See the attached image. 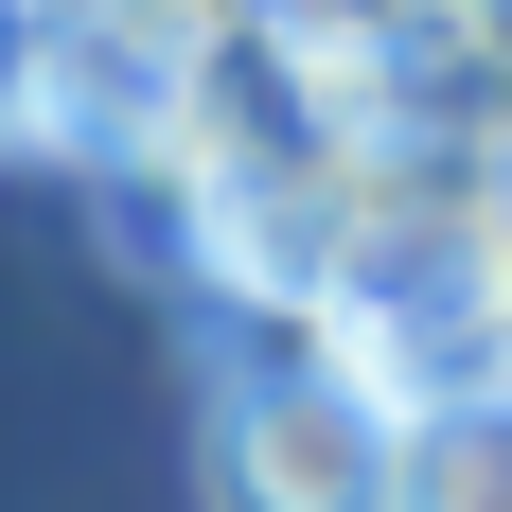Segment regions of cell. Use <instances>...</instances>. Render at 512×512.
I'll list each match as a JSON object with an SVG mask.
<instances>
[{
  "mask_svg": "<svg viewBox=\"0 0 512 512\" xmlns=\"http://www.w3.org/2000/svg\"><path fill=\"white\" fill-rule=\"evenodd\" d=\"M36 71H53V0H0V142H36Z\"/></svg>",
  "mask_w": 512,
  "mask_h": 512,
  "instance_id": "cell-3",
  "label": "cell"
},
{
  "mask_svg": "<svg viewBox=\"0 0 512 512\" xmlns=\"http://www.w3.org/2000/svg\"><path fill=\"white\" fill-rule=\"evenodd\" d=\"M389 512H512V389L424 407L407 442H389Z\"/></svg>",
  "mask_w": 512,
  "mask_h": 512,
  "instance_id": "cell-2",
  "label": "cell"
},
{
  "mask_svg": "<svg viewBox=\"0 0 512 512\" xmlns=\"http://www.w3.org/2000/svg\"><path fill=\"white\" fill-rule=\"evenodd\" d=\"M389 442H407L389 407H354L318 354H283L212 407V512H389Z\"/></svg>",
  "mask_w": 512,
  "mask_h": 512,
  "instance_id": "cell-1",
  "label": "cell"
}]
</instances>
